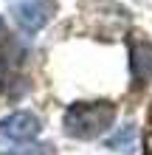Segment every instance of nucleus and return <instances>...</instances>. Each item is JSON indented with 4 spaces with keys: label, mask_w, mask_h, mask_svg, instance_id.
Masks as SVG:
<instances>
[{
    "label": "nucleus",
    "mask_w": 152,
    "mask_h": 155,
    "mask_svg": "<svg viewBox=\"0 0 152 155\" xmlns=\"http://www.w3.org/2000/svg\"><path fill=\"white\" fill-rule=\"evenodd\" d=\"M115 121L113 102H76L65 110V133L70 138L90 141L107 133Z\"/></svg>",
    "instance_id": "nucleus-1"
},
{
    "label": "nucleus",
    "mask_w": 152,
    "mask_h": 155,
    "mask_svg": "<svg viewBox=\"0 0 152 155\" xmlns=\"http://www.w3.org/2000/svg\"><path fill=\"white\" fill-rule=\"evenodd\" d=\"M42 130V121L28 110H17L0 121V144H17V141H34Z\"/></svg>",
    "instance_id": "nucleus-3"
},
{
    "label": "nucleus",
    "mask_w": 152,
    "mask_h": 155,
    "mask_svg": "<svg viewBox=\"0 0 152 155\" xmlns=\"http://www.w3.org/2000/svg\"><path fill=\"white\" fill-rule=\"evenodd\" d=\"M11 12H14V23L25 34H37L57 14V0H17Z\"/></svg>",
    "instance_id": "nucleus-2"
},
{
    "label": "nucleus",
    "mask_w": 152,
    "mask_h": 155,
    "mask_svg": "<svg viewBox=\"0 0 152 155\" xmlns=\"http://www.w3.org/2000/svg\"><path fill=\"white\" fill-rule=\"evenodd\" d=\"M130 74L135 87H144L152 82V42L141 37L130 42Z\"/></svg>",
    "instance_id": "nucleus-4"
},
{
    "label": "nucleus",
    "mask_w": 152,
    "mask_h": 155,
    "mask_svg": "<svg viewBox=\"0 0 152 155\" xmlns=\"http://www.w3.org/2000/svg\"><path fill=\"white\" fill-rule=\"evenodd\" d=\"M6 40V23H3V17H0V42Z\"/></svg>",
    "instance_id": "nucleus-7"
},
{
    "label": "nucleus",
    "mask_w": 152,
    "mask_h": 155,
    "mask_svg": "<svg viewBox=\"0 0 152 155\" xmlns=\"http://www.w3.org/2000/svg\"><path fill=\"white\" fill-rule=\"evenodd\" d=\"M0 155H57V150H53V144L17 141V144H0Z\"/></svg>",
    "instance_id": "nucleus-6"
},
{
    "label": "nucleus",
    "mask_w": 152,
    "mask_h": 155,
    "mask_svg": "<svg viewBox=\"0 0 152 155\" xmlns=\"http://www.w3.org/2000/svg\"><path fill=\"white\" fill-rule=\"evenodd\" d=\"M104 144H107V150L132 155V152H135V144H138V127H135V124H124L121 130H115Z\"/></svg>",
    "instance_id": "nucleus-5"
},
{
    "label": "nucleus",
    "mask_w": 152,
    "mask_h": 155,
    "mask_svg": "<svg viewBox=\"0 0 152 155\" xmlns=\"http://www.w3.org/2000/svg\"><path fill=\"white\" fill-rule=\"evenodd\" d=\"M147 155H152V150H149V152H147Z\"/></svg>",
    "instance_id": "nucleus-8"
}]
</instances>
